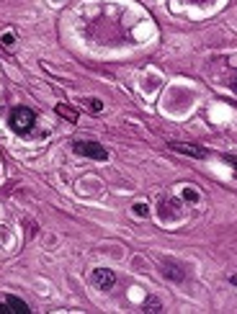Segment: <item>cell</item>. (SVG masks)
Instances as JSON below:
<instances>
[{"label":"cell","instance_id":"1","mask_svg":"<svg viewBox=\"0 0 237 314\" xmlns=\"http://www.w3.org/2000/svg\"><path fill=\"white\" fill-rule=\"evenodd\" d=\"M72 149L83 157H90V160H108V149L103 145H98L93 139H78L72 142Z\"/></svg>","mask_w":237,"mask_h":314},{"label":"cell","instance_id":"2","mask_svg":"<svg viewBox=\"0 0 237 314\" xmlns=\"http://www.w3.org/2000/svg\"><path fill=\"white\" fill-rule=\"evenodd\" d=\"M34 121H36V116H34L31 109H26V106H18V109L11 111V127L18 134H26V131L34 127Z\"/></svg>","mask_w":237,"mask_h":314},{"label":"cell","instance_id":"3","mask_svg":"<svg viewBox=\"0 0 237 314\" xmlns=\"http://www.w3.org/2000/svg\"><path fill=\"white\" fill-rule=\"evenodd\" d=\"M90 283H93L98 291H111L116 286V276H114V271H108V268H96V271L90 273Z\"/></svg>","mask_w":237,"mask_h":314},{"label":"cell","instance_id":"4","mask_svg":"<svg viewBox=\"0 0 237 314\" xmlns=\"http://www.w3.org/2000/svg\"><path fill=\"white\" fill-rule=\"evenodd\" d=\"M173 152H183V155H188V157H206V149L204 147H198V145H183V142H170L168 145Z\"/></svg>","mask_w":237,"mask_h":314},{"label":"cell","instance_id":"5","mask_svg":"<svg viewBox=\"0 0 237 314\" xmlns=\"http://www.w3.org/2000/svg\"><path fill=\"white\" fill-rule=\"evenodd\" d=\"M0 312H21V314H26L29 312V304H26L23 299H18V296H5V301L0 304Z\"/></svg>","mask_w":237,"mask_h":314},{"label":"cell","instance_id":"6","mask_svg":"<svg viewBox=\"0 0 237 314\" xmlns=\"http://www.w3.org/2000/svg\"><path fill=\"white\" fill-rule=\"evenodd\" d=\"M162 273H165V278H170V281H183V278H186L183 268L176 265V263H170V260L162 263Z\"/></svg>","mask_w":237,"mask_h":314},{"label":"cell","instance_id":"7","mask_svg":"<svg viewBox=\"0 0 237 314\" xmlns=\"http://www.w3.org/2000/svg\"><path fill=\"white\" fill-rule=\"evenodd\" d=\"M57 113H59V116H65V119H67V121H72V124L78 121V111H75V109H70L67 103H59V106H57Z\"/></svg>","mask_w":237,"mask_h":314},{"label":"cell","instance_id":"8","mask_svg":"<svg viewBox=\"0 0 237 314\" xmlns=\"http://www.w3.org/2000/svg\"><path fill=\"white\" fill-rule=\"evenodd\" d=\"M142 309H144V312H160V309H162V304H160L158 299H147Z\"/></svg>","mask_w":237,"mask_h":314},{"label":"cell","instance_id":"9","mask_svg":"<svg viewBox=\"0 0 237 314\" xmlns=\"http://www.w3.org/2000/svg\"><path fill=\"white\" fill-rule=\"evenodd\" d=\"M183 199L191 201V203H196L198 201V191H196V188H183Z\"/></svg>","mask_w":237,"mask_h":314},{"label":"cell","instance_id":"10","mask_svg":"<svg viewBox=\"0 0 237 314\" xmlns=\"http://www.w3.org/2000/svg\"><path fill=\"white\" fill-rule=\"evenodd\" d=\"M134 214H137V217H147L150 209H147L144 203H137V206H134Z\"/></svg>","mask_w":237,"mask_h":314},{"label":"cell","instance_id":"11","mask_svg":"<svg viewBox=\"0 0 237 314\" xmlns=\"http://www.w3.org/2000/svg\"><path fill=\"white\" fill-rule=\"evenodd\" d=\"M88 106H90V111H101V109H103L101 101H88Z\"/></svg>","mask_w":237,"mask_h":314},{"label":"cell","instance_id":"12","mask_svg":"<svg viewBox=\"0 0 237 314\" xmlns=\"http://www.w3.org/2000/svg\"><path fill=\"white\" fill-rule=\"evenodd\" d=\"M13 41H16L13 34H3V44H8V47H13Z\"/></svg>","mask_w":237,"mask_h":314},{"label":"cell","instance_id":"13","mask_svg":"<svg viewBox=\"0 0 237 314\" xmlns=\"http://www.w3.org/2000/svg\"><path fill=\"white\" fill-rule=\"evenodd\" d=\"M224 160H227V163H230V165H232V167H237V157H232V155H227V157H224Z\"/></svg>","mask_w":237,"mask_h":314},{"label":"cell","instance_id":"14","mask_svg":"<svg viewBox=\"0 0 237 314\" xmlns=\"http://www.w3.org/2000/svg\"><path fill=\"white\" fill-rule=\"evenodd\" d=\"M232 91L237 93V75H235V80H232Z\"/></svg>","mask_w":237,"mask_h":314}]
</instances>
